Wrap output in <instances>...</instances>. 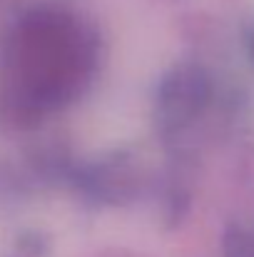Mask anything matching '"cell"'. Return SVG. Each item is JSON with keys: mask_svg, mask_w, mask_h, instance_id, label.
<instances>
[{"mask_svg": "<svg viewBox=\"0 0 254 257\" xmlns=\"http://www.w3.org/2000/svg\"><path fill=\"white\" fill-rule=\"evenodd\" d=\"M227 257H254V225H237L224 240Z\"/></svg>", "mask_w": 254, "mask_h": 257, "instance_id": "7a4b0ae2", "label": "cell"}, {"mask_svg": "<svg viewBox=\"0 0 254 257\" xmlns=\"http://www.w3.org/2000/svg\"><path fill=\"white\" fill-rule=\"evenodd\" d=\"M207 97V80L197 68H179L169 75L162 85L160 107L162 117L172 125L189 120Z\"/></svg>", "mask_w": 254, "mask_h": 257, "instance_id": "6da1fadb", "label": "cell"}]
</instances>
